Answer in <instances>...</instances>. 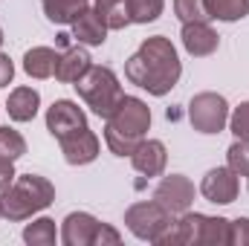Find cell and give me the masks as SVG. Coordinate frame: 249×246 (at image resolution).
I'll use <instances>...</instances> for the list:
<instances>
[{
	"label": "cell",
	"mask_w": 249,
	"mask_h": 246,
	"mask_svg": "<svg viewBox=\"0 0 249 246\" xmlns=\"http://www.w3.org/2000/svg\"><path fill=\"white\" fill-rule=\"evenodd\" d=\"M209 20H241L249 15V0H203Z\"/></svg>",
	"instance_id": "44dd1931"
},
{
	"label": "cell",
	"mask_w": 249,
	"mask_h": 246,
	"mask_svg": "<svg viewBox=\"0 0 249 246\" xmlns=\"http://www.w3.org/2000/svg\"><path fill=\"white\" fill-rule=\"evenodd\" d=\"M200 194L209 200V203H217V206H229L235 197H238V174L232 168H212L203 183H200Z\"/></svg>",
	"instance_id": "9c48e42d"
},
{
	"label": "cell",
	"mask_w": 249,
	"mask_h": 246,
	"mask_svg": "<svg viewBox=\"0 0 249 246\" xmlns=\"http://www.w3.org/2000/svg\"><path fill=\"white\" fill-rule=\"evenodd\" d=\"M58 145H61V154L70 165H87L99 157V136L90 127H81V130L58 139Z\"/></svg>",
	"instance_id": "30bf717a"
},
{
	"label": "cell",
	"mask_w": 249,
	"mask_h": 246,
	"mask_svg": "<svg viewBox=\"0 0 249 246\" xmlns=\"http://www.w3.org/2000/svg\"><path fill=\"white\" fill-rule=\"evenodd\" d=\"M93 67L90 61V55H87V50L84 47H64V53H58V64H55V78L61 81V84H75L87 70Z\"/></svg>",
	"instance_id": "9a60e30c"
},
{
	"label": "cell",
	"mask_w": 249,
	"mask_h": 246,
	"mask_svg": "<svg viewBox=\"0 0 249 246\" xmlns=\"http://www.w3.org/2000/svg\"><path fill=\"white\" fill-rule=\"evenodd\" d=\"M0 44H3V29H0Z\"/></svg>",
	"instance_id": "d6a6232c"
},
{
	"label": "cell",
	"mask_w": 249,
	"mask_h": 246,
	"mask_svg": "<svg viewBox=\"0 0 249 246\" xmlns=\"http://www.w3.org/2000/svg\"><path fill=\"white\" fill-rule=\"evenodd\" d=\"M15 177H18V174H15V168H12V159H3V157H0V191L12 183Z\"/></svg>",
	"instance_id": "1f68e13d"
},
{
	"label": "cell",
	"mask_w": 249,
	"mask_h": 246,
	"mask_svg": "<svg viewBox=\"0 0 249 246\" xmlns=\"http://www.w3.org/2000/svg\"><path fill=\"white\" fill-rule=\"evenodd\" d=\"M55 238H58L55 220H50V217H38L35 223H29V226L23 229V241L29 246H53Z\"/></svg>",
	"instance_id": "603a6c76"
},
{
	"label": "cell",
	"mask_w": 249,
	"mask_h": 246,
	"mask_svg": "<svg viewBox=\"0 0 249 246\" xmlns=\"http://www.w3.org/2000/svg\"><path fill=\"white\" fill-rule=\"evenodd\" d=\"M38 107H41V96H38V90H32V87H18V90H12V96H9V102H6V110H9V119H12V122H32L35 113H38Z\"/></svg>",
	"instance_id": "e0dca14e"
},
{
	"label": "cell",
	"mask_w": 249,
	"mask_h": 246,
	"mask_svg": "<svg viewBox=\"0 0 249 246\" xmlns=\"http://www.w3.org/2000/svg\"><path fill=\"white\" fill-rule=\"evenodd\" d=\"M180 58L177 50L168 38L154 35L148 41H142V47L124 61V75L130 84L148 90L151 96H165L174 90V84L180 81Z\"/></svg>",
	"instance_id": "6da1fadb"
},
{
	"label": "cell",
	"mask_w": 249,
	"mask_h": 246,
	"mask_svg": "<svg viewBox=\"0 0 249 246\" xmlns=\"http://www.w3.org/2000/svg\"><path fill=\"white\" fill-rule=\"evenodd\" d=\"M105 142L116 157H130L139 142L145 139V130L151 127V110L142 99L122 96L116 110L105 119Z\"/></svg>",
	"instance_id": "7a4b0ae2"
},
{
	"label": "cell",
	"mask_w": 249,
	"mask_h": 246,
	"mask_svg": "<svg viewBox=\"0 0 249 246\" xmlns=\"http://www.w3.org/2000/svg\"><path fill=\"white\" fill-rule=\"evenodd\" d=\"M130 162L139 174L145 177H160L165 171V162H168V154H165V145L160 139H142L139 148L130 154Z\"/></svg>",
	"instance_id": "8fae6325"
},
{
	"label": "cell",
	"mask_w": 249,
	"mask_h": 246,
	"mask_svg": "<svg viewBox=\"0 0 249 246\" xmlns=\"http://www.w3.org/2000/svg\"><path fill=\"white\" fill-rule=\"evenodd\" d=\"M75 90L87 102V107L96 116H102V119H107L116 110V105L122 102V96H124L122 84H119V78H116V72L110 67H90L75 81Z\"/></svg>",
	"instance_id": "277c9868"
},
{
	"label": "cell",
	"mask_w": 249,
	"mask_h": 246,
	"mask_svg": "<svg viewBox=\"0 0 249 246\" xmlns=\"http://www.w3.org/2000/svg\"><path fill=\"white\" fill-rule=\"evenodd\" d=\"M119 241H122V235H119L113 226L99 223V229H96V235H93V246H116Z\"/></svg>",
	"instance_id": "f546056e"
},
{
	"label": "cell",
	"mask_w": 249,
	"mask_h": 246,
	"mask_svg": "<svg viewBox=\"0 0 249 246\" xmlns=\"http://www.w3.org/2000/svg\"><path fill=\"white\" fill-rule=\"evenodd\" d=\"M72 38L78 44H87V47H102L107 38V23L102 20V15L96 9H84L72 20Z\"/></svg>",
	"instance_id": "2e32d148"
},
{
	"label": "cell",
	"mask_w": 249,
	"mask_h": 246,
	"mask_svg": "<svg viewBox=\"0 0 249 246\" xmlns=\"http://www.w3.org/2000/svg\"><path fill=\"white\" fill-rule=\"evenodd\" d=\"M154 200H157L165 211L183 214V211L191 209V203H194V185H191V180L183 177V174H171V177H165L162 183L157 185Z\"/></svg>",
	"instance_id": "52a82bcc"
},
{
	"label": "cell",
	"mask_w": 249,
	"mask_h": 246,
	"mask_svg": "<svg viewBox=\"0 0 249 246\" xmlns=\"http://www.w3.org/2000/svg\"><path fill=\"white\" fill-rule=\"evenodd\" d=\"M55 64H58V53L50 47H32L23 55V72L32 78H53L55 75Z\"/></svg>",
	"instance_id": "ac0fdd59"
},
{
	"label": "cell",
	"mask_w": 249,
	"mask_h": 246,
	"mask_svg": "<svg viewBox=\"0 0 249 246\" xmlns=\"http://www.w3.org/2000/svg\"><path fill=\"white\" fill-rule=\"evenodd\" d=\"M165 0H127V15L130 23H151L162 15Z\"/></svg>",
	"instance_id": "cb8c5ba5"
},
{
	"label": "cell",
	"mask_w": 249,
	"mask_h": 246,
	"mask_svg": "<svg viewBox=\"0 0 249 246\" xmlns=\"http://www.w3.org/2000/svg\"><path fill=\"white\" fill-rule=\"evenodd\" d=\"M229 244L232 246H249V217H238L229 226Z\"/></svg>",
	"instance_id": "f1b7e54d"
},
{
	"label": "cell",
	"mask_w": 249,
	"mask_h": 246,
	"mask_svg": "<svg viewBox=\"0 0 249 246\" xmlns=\"http://www.w3.org/2000/svg\"><path fill=\"white\" fill-rule=\"evenodd\" d=\"M99 229V220L87 211H72L64 217L61 241L67 246H93V235Z\"/></svg>",
	"instance_id": "5bb4252c"
},
{
	"label": "cell",
	"mask_w": 249,
	"mask_h": 246,
	"mask_svg": "<svg viewBox=\"0 0 249 246\" xmlns=\"http://www.w3.org/2000/svg\"><path fill=\"white\" fill-rule=\"evenodd\" d=\"M229 127H232V133H235L238 139L249 142V102H244V105L235 107V113L229 116Z\"/></svg>",
	"instance_id": "83f0119b"
},
{
	"label": "cell",
	"mask_w": 249,
	"mask_h": 246,
	"mask_svg": "<svg viewBox=\"0 0 249 246\" xmlns=\"http://www.w3.org/2000/svg\"><path fill=\"white\" fill-rule=\"evenodd\" d=\"M174 220L171 211H165L157 200H148V203H133L127 211H124V226L139 238V241H151L157 244V238L165 232V226Z\"/></svg>",
	"instance_id": "5b68a950"
},
{
	"label": "cell",
	"mask_w": 249,
	"mask_h": 246,
	"mask_svg": "<svg viewBox=\"0 0 249 246\" xmlns=\"http://www.w3.org/2000/svg\"><path fill=\"white\" fill-rule=\"evenodd\" d=\"M229 226H232V220H226V217L200 214L197 246H229Z\"/></svg>",
	"instance_id": "d6986e66"
},
{
	"label": "cell",
	"mask_w": 249,
	"mask_h": 246,
	"mask_svg": "<svg viewBox=\"0 0 249 246\" xmlns=\"http://www.w3.org/2000/svg\"><path fill=\"white\" fill-rule=\"evenodd\" d=\"M0 217H3V214H0Z\"/></svg>",
	"instance_id": "836d02e7"
},
{
	"label": "cell",
	"mask_w": 249,
	"mask_h": 246,
	"mask_svg": "<svg viewBox=\"0 0 249 246\" xmlns=\"http://www.w3.org/2000/svg\"><path fill=\"white\" fill-rule=\"evenodd\" d=\"M23 154H26V139L18 130H12V127H0V157L15 162Z\"/></svg>",
	"instance_id": "d4e9b609"
},
{
	"label": "cell",
	"mask_w": 249,
	"mask_h": 246,
	"mask_svg": "<svg viewBox=\"0 0 249 246\" xmlns=\"http://www.w3.org/2000/svg\"><path fill=\"white\" fill-rule=\"evenodd\" d=\"M12 78H15V64H12L9 55H3V53H0V87L12 84Z\"/></svg>",
	"instance_id": "4dcf8cb0"
},
{
	"label": "cell",
	"mask_w": 249,
	"mask_h": 246,
	"mask_svg": "<svg viewBox=\"0 0 249 246\" xmlns=\"http://www.w3.org/2000/svg\"><path fill=\"white\" fill-rule=\"evenodd\" d=\"M174 12L183 23H200V20H209V12H206V3L203 0H174Z\"/></svg>",
	"instance_id": "4316f807"
},
{
	"label": "cell",
	"mask_w": 249,
	"mask_h": 246,
	"mask_svg": "<svg viewBox=\"0 0 249 246\" xmlns=\"http://www.w3.org/2000/svg\"><path fill=\"white\" fill-rule=\"evenodd\" d=\"M53 203H55V188L47 177L38 174H20L0 191V214L12 223H20Z\"/></svg>",
	"instance_id": "3957f363"
},
{
	"label": "cell",
	"mask_w": 249,
	"mask_h": 246,
	"mask_svg": "<svg viewBox=\"0 0 249 246\" xmlns=\"http://www.w3.org/2000/svg\"><path fill=\"white\" fill-rule=\"evenodd\" d=\"M96 12L107 23V29H124L130 23L127 15V0H96Z\"/></svg>",
	"instance_id": "7402d4cb"
},
{
	"label": "cell",
	"mask_w": 249,
	"mask_h": 246,
	"mask_svg": "<svg viewBox=\"0 0 249 246\" xmlns=\"http://www.w3.org/2000/svg\"><path fill=\"white\" fill-rule=\"evenodd\" d=\"M188 122L200 133H220L229 122V105L217 93H197L188 105Z\"/></svg>",
	"instance_id": "8992f818"
},
{
	"label": "cell",
	"mask_w": 249,
	"mask_h": 246,
	"mask_svg": "<svg viewBox=\"0 0 249 246\" xmlns=\"http://www.w3.org/2000/svg\"><path fill=\"white\" fill-rule=\"evenodd\" d=\"M183 47H186L188 55H194V58H203V55H212L214 50H217V44H220V38H217V32L206 23V20H200V23H183Z\"/></svg>",
	"instance_id": "4fadbf2b"
},
{
	"label": "cell",
	"mask_w": 249,
	"mask_h": 246,
	"mask_svg": "<svg viewBox=\"0 0 249 246\" xmlns=\"http://www.w3.org/2000/svg\"><path fill=\"white\" fill-rule=\"evenodd\" d=\"M226 159H229V168L238 177H249V142H244V139L232 142L229 151H226Z\"/></svg>",
	"instance_id": "484cf974"
},
{
	"label": "cell",
	"mask_w": 249,
	"mask_h": 246,
	"mask_svg": "<svg viewBox=\"0 0 249 246\" xmlns=\"http://www.w3.org/2000/svg\"><path fill=\"white\" fill-rule=\"evenodd\" d=\"M41 6L53 23H72L84 9H90V0H41Z\"/></svg>",
	"instance_id": "ffe728a7"
},
{
	"label": "cell",
	"mask_w": 249,
	"mask_h": 246,
	"mask_svg": "<svg viewBox=\"0 0 249 246\" xmlns=\"http://www.w3.org/2000/svg\"><path fill=\"white\" fill-rule=\"evenodd\" d=\"M200 235V214L197 211H183L180 220H171L165 232L157 238V246H197Z\"/></svg>",
	"instance_id": "7c38bea8"
},
{
	"label": "cell",
	"mask_w": 249,
	"mask_h": 246,
	"mask_svg": "<svg viewBox=\"0 0 249 246\" xmlns=\"http://www.w3.org/2000/svg\"><path fill=\"white\" fill-rule=\"evenodd\" d=\"M81 127H87V116H84V110H81L75 102H70V99H58V102L47 110V130H50L55 139H64V136H70V133H75V130H81Z\"/></svg>",
	"instance_id": "ba28073f"
}]
</instances>
